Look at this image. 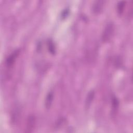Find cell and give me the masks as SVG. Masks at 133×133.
<instances>
[{
	"label": "cell",
	"instance_id": "8992f818",
	"mask_svg": "<svg viewBox=\"0 0 133 133\" xmlns=\"http://www.w3.org/2000/svg\"><path fill=\"white\" fill-rule=\"evenodd\" d=\"M94 95H95V93H94V91H90L88 93V94L87 95V98L86 100V103H85V105H86V107L87 108H88L89 107V105H90V104L94 99Z\"/></svg>",
	"mask_w": 133,
	"mask_h": 133
},
{
	"label": "cell",
	"instance_id": "6da1fadb",
	"mask_svg": "<svg viewBox=\"0 0 133 133\" xmlns=\"http://www.w3.org/2000/svg\"><path fill=\"white\" fill-rule=\"evenodd\" d=\"M114 31V24L112 22L109 23L105 27L102 35V40L103 42H107L110 41L113 36Z\"/></svg>",
	"mask_w": 133,
	"mask_h": 133
},
{
	"label": "cell",
	"instance_id": "277c9868",
	"mask_svg": "<svg viewBox=\"0 0 133 133\" xmlns=\"http://www.w3.org/2000/svg\"><path fill=\"white\" fill-rule=\"evenodd\" d=\"M104 1H96L94 2L92 6V9L94 13L98 14L101 12L103 6Z\"/></svg>",
	"mask_w": 133,
	"mask_h": 133
},
{
	"label": "cell",
	"instance_id": "52a82bcc",
	"mask_svg": "<svg viewBox=\"0 0 133 133\" xmlns=\"http://www.w3.org/2000/svg\"><path fill=\"white\" fill-rule=\"evenodd\" d=\"M125 5V2L121 1L118 3L117 5V12L119 15H121L124 9V7Z\"/></svg>",
	"mask_w": 133,
	"mask_h": 133
},
{
	"label": "cell",
	"instance_id": "3957f363",
	"mask_svg": "<svg viewBox=\"0 0 133 133\" xmlns=\"http://www.w3.org/2000/svg\"><path fill=\"white\" fill-rule=\"evenodd\" d=\"M35 124V118L33 115L29 116L26 122V132H32Z\"/></svg>",
	"mask_w": 133,
	"mask_h": 133
},
{
	"label": "cell",
	"instance_id": "5b68a950",
	"mask_svg": "<svg viewBox=\"0 0 133 133\" xmlns=\"http://www.w3.org/2000/svg\"><path fill=\"white\" fill-rule=\"evenodd\" d=\"M53 97H54V95L52 92H49L47 95L46 100H45V106L46 108L49 109L51 107V105L53 101Z\"/></svg>",
	"mask_w": 133,
	"mask_h": 133
},
{
	"label": "cell",
	"instance_id": "ba28073f",
	"mask_svg": "<svg viewBox=\"0 0 133 133\" xmlns=\"http://www.w3.org/2000/svg\"><path fill=\"white\" fill-rule=\"evenodd\" d=\"M48 50L50 53L54 54L55 53V47L54 43L51 41H49L48 43Z\"/></svg>",
	"mask_w": 133,
	"mask_h": 133
},
{
	"label": "cell",
	"instance_id": "7a4b0ae2",
	"mask_svg": "<svg viewBox=\"0 0 133 133\" xmlns=\"http://www.w3.org/2000/svg\"><path fill=\"white\" fill-rule=\"evenodd\" d=\"M19 53L20 50H16L6 58L5 61V64L6 66H7L8 68H10L14 65L16 60V58L19 55Z\"/></svg>",
	"mask_w": 133,
	"mask_h": 133
}]
</instances>
